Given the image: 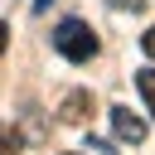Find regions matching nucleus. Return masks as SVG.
Here are the masks:
<instances>
[{
    "label": "nucleus",
    "mask_w": 155,
    "mask_h": 155,
    "mask_svg": "<svg viewBox=\"0 0 155 155\" xmlns=\"http://www.w3.org/2000/svg\"><path fill=\"white\" fill-rule=\"evenodd\" d=\"M48 5H53V0H34V10H48Z\"/></svg>",
    "instance_id": "obj_9"
},
{
    "label": "nucleus",
    "mask_w": 155,
    "mask_h": 155,
    "mask_svg": "<svg viewBox=\"0 0 155 155\" xmlns=\"http://www.w3.org/2000/svg\"><path fill=\"white\" fill-rule=\"evenodd\" d=\"M111 131H116V140H126V145H140L150 131H145V121L136 116V111H126V107H111Z\"/></svg>",
    "instance_id": "obj_3"
},
{
    "label": "nucleus",
    "mask_w": 155,
    "mask_h": 155,
    "mask_svg": "<svg viewBox=\"0 0 155 155\" xmlns=\"http://www.w3.org/2000/svg\"><path fill=\"white\" fill-rule=\"evenodd\" d=\"M136 87H140V97H145V107H150V116H155V68H140V73H136Z\"/></svg>",
    "instance_id": "obj_4"
},
{
    "label": "nucleus",
    "mask_w": 155,
    "mask_h": 155,
    "mask_svg": "<svg viewBox=\"0 0 155 155\" xmlns=\"http://www.w3.org/2000/svg\"><path fill=\"white\" fill-rule=\"evenodd\" d=\"M107 5H111V10H126V15H140V10H145V0H107Z\"/></svg>",
    "instance_id": "obj_6"
},
{
    "label": "nucleus",
    "mask_w": 155,
    "mask_h": 155,
    "mask_svg": "<svg viewBox=\"0 0 155 155\" xmlns=\"http://www.w3.org/2000/svg\"><path fill=\"white\" fill-rule=\"evenodd\" d=\"M53 48L68 58V63H92L97 58V29L87 24V19H63L58 29H53Z\"/></svg>",
    "instance_id": "obj_1"
},
{
    "label": "nucleus",
    "mask_w": 155,
    "mask_h": 155,
    "mask_svg": "<svg viewBox=\"0 0 155 155\" xmlns=\"http://www.w3.org/2000/svg\"><path fill=\"white\" fill-rule=\"evenodd\" d=\"M140 48H145V58H155V24H150V29L140 34Z\"/></svg>",
    "instance_id": "obj_7"
},
{
    "label": "nucleus",
    "mask_w": 155,
    "mask_h": 155,
    "mask_svg": "<svg viewBox=\"0 0 155 155\" xmlns=\"http://www.w3.org/2000/svg\"><path fill=\"white\" fill-rule=\"evenodd\" d=\"M92 111H97V102H92V92H87V87H73V92L58 102V121H68V126L92 121Z\"/></svg>",
    "instance_id": "obj_2"
},
{
    "label": "nucleus",
    "mask_w": 155,
    "mask_h": 155,
    "mask_svg": "<svg viewBox=\"0 0 155 155\" xmlns=\"http://www.w3.org/2000/svg\"><path fill=\"white\" fill-rule=\"evenodd\" d=\"M19 145H24V140H19V131L0 121V155H19Z\"/></svg>",
    "instance_id": "obj_5"
},
{
    "label": "nucleus",
    "mask_w": 155,
    "mask_h": 155,
    "mask_svg": "<svg viewBox=\"0 0 155 155\" xmlns=\"http://www.w3.org/2000/svg\"><path fill=\"white\" fill-rule=\"evenodd\" d=\"M5 44H10V24L0 19V53H5Z\"/></svg>",
    "instance_id": "obj_8"
}]
</instances>
